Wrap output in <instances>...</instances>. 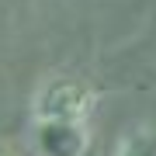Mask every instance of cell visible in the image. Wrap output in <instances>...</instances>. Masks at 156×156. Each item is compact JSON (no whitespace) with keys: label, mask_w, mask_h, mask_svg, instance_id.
<instances>
[{"label":"cell","mask_w":156,"mask_h":156,"mask_svg":"<svg viewBox=\"0 0 156 156\" xmlns=\"http://www.w3.org/2000/svg\"><path fill=\"white\" fill-rule=\"evenodd\" d=\"M35 146L42 156H83L90 146V135L83 122H56V118H38L35 128Z\"/></svg>","instance_id":"7a4b0ae2"},{"label":"cell","mask_w":156,"mask_h":156,"mask_svg":"<svg viewBox=\"0 0 156 156\" xmlns=\"http://www.w3.org/2000/svg\"><path fill=\"white\" fill-rule=\"evenodd\" d=\"M0 156H11V153H7V149H4V146H0Z\"/></svg>","instance_id":"277c9868"},{"label":"cell","mask_w":156,"mask_h":156,"mask_svg":"<svg viewBox=\"0 0 156 156\" xmlns=\"http://www.w3.org/2000/svg\"><path fill=\"white\" fill-rule=\"evenodd\" d=\"M97 108V94L76 76L49 80L35 97V115L56 118V122H87V115Z\"/></svg>","instance_id":"6da1fadb"},{"label":"cell","mask_w":156,"mask_h":156,"mask_svg":"<svg viewBox=\"0 0 156 156\" xmlns=\"http://www.w3.org/2000/svg\"><path fill=\"white\" fill-rule=\"evenodd\" d=\"M115 156H156V128H132L118 142Z\"/></svg>","instance_id":"3957f363"}]
</instances>
